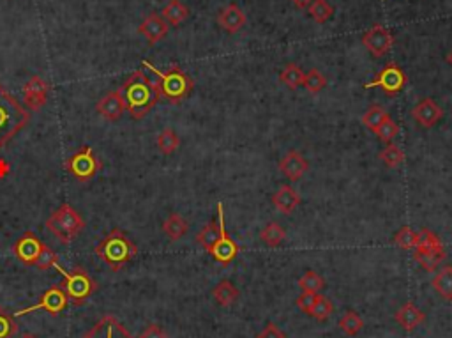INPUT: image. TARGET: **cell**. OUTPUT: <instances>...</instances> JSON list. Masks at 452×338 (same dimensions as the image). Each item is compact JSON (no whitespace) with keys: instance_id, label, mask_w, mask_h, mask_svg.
<instances>
[{"instance_id":"obj_19","label":"cell","mask_w":452,"mask_h":338,"mask_svg":"<svg viewBox=\"0 0 452 338\" xmlns=\"http://www.w3.org/2000/svg\"><path fill=\"white\" fill-rule=\"evenodd\" d=\"M414 259L426 271H435L447 259V252L443 245L429 246V248H414Z\"/></svg>"},{"instance_id":"obj_49","label":"cell","mask_w":452,"mask_h":338,"mask_svg":"<svg viewBox=\"0 0 452 338\" xmlns=\"http://www.w3.org/2000/svg\"><path fill=\"white\" fill-rule=\"evenodd\" d=\"M449 62H451V64H452V55H451V57H449Z\"/></svg>"},{"instance_id":"obj_21","label":"cell","mask_w":452,"mask_h":338,"mask_svg":"<svg viewBox=\"0 0 452 338\" xmlns=\"http://www.w3.org/2000/svg\"><path fill=\"white\" fill-rule=\"evenodd\" d=\"M272 204L283 215H292L300 204V197L290 185H283L272 197Z\"/></svg>"},{"instance_id":"obj_30","label":"cell","mask_w":452,"mask_h":338,"mask_svg":"<svg viewBox=\"0 0 452 338\" xmlns=\"http://www.w3.org/2000/svg\"><path fill=\"white\" fill-rule=\"evenodd\" d=\"M389 117L387 110L380 105H373L366 110V113L362 116V124L367 128V130L374 131L385 119Z\"/></svg>"},{"instance_id":"obj_34","label":"cell","mask_w":452,"mask_h":338,"mask_svg":"<svg viewBox=\"0 0 452 338\" xmlns=\"http://www.w3.org/2000/svg\"><path fill=\"white\" fill-rule=\"evenodd\" d=\"M303 86L306 87L311 94H318L320 91L325 89L327 78L318 71V69H311V71H308L306 75H304Z\"/></svg>"},{"instance_id":"obj_43","label":"cell","mask_w":452,"mask_h":338,"mask_svg":"<svg viewBox=\"0 0 452 338\" xmlns=\"http://www.w3.org/2000/svg\"><path fill=\"white\" fill-rule=\"evenodd\" d=\"M438 245H443V242L440 241V237L436 236V234H433L431 230L428 229H422L421 232H419V241L415 248H429V246H438Z\"/></svg>"},{"instance_id":"obj_8","label":"cell","mask_w":452,"mask_h":338,"mask_svg":"<svg viewBox=\"0 0 452 338\" xmlns=\"http://www.w3.org/2000/svg\"><path fill=\"white\" fill-rule=\"evenodd\" d=\"M218 216H219V240L216 241V245L209 250L212 257H214L216 262L223 264V266H228L235 257L238 255L241 248L230 237V234L226 232V225H225V211H223V204L218 202Z\"/></svg>"},{"instance_id":"obj_12","label":"cell","mask_w":452,"mask_h":338,"mask_svg":"<svg viewBox=\"0 0 452 338\" xmlns=\"http://www.w3.org/2000/svg\"><path fill=\"white\" fill-rule=\"evenodd\" d=\"M392 43H394V38L382 25H374L362 36V45L369 50L373 57H384L385 53H389L392 48Z\"/></svg>"},{"instance_id":"obj_42","label":"cell","mask_w":452,"mask_h":338,"mask_svg":"<svg viewBox=\"0 0 452 338\" xmlns=\"http://www.w3.org/2000/svg\"><path fill=\"white\" fill-rule=\"evenodd\" d=\"M317 299H318V292H308V290H303V294L297 297L295 304L300 312H304V314H310V310L313 308L315 301Z\"/></svg>"},{"instance_id":"obj_16","label":"cell","mask_w":452,"mask_h":338,"mask_svg":"<svg viewBox=\"0 0 452 338\" xmlns=\"http://www.w3.org/2000/svg\"><path fill=\"white\" fill-rule=\"evenodd\" d=\"M168 29H170V25L163 20L161 14L150 13L149 16L140 24L138 32L143 38H147L149 45H156V43H159L161 39L168 34Z\"/></svg>"},{"instance_id":"obj_37","label":"cell","mask_w":452,"mask_h":338,"mask_svg":"<svg viewBox=\"0 0 452 338\" xmlns=\"http://www.w3.org/2000/svg\"><path fill=\"white\" fill-rule=\"evenodd\" d=\"M332 312H334L332 303H330V301L327 299L325 296L318 294V299L315 301L313 308H311L310 314H308V315H311V317L318 319V321H325V319L329 317V315L332 314Z\"/></svg>"},{"instance_id":"obj_39","label":"cell","mask_w":452,"mask_h":338,"mask_svg":"<svg viewBox=\"0 0 452 338\" xmlns=\"http://www.w3.org/2000/svg\"><path fill=\"white\" fill-rule=\"evenodd\" d=\"M398 131H399V126L398 124L394 123V121L391 119V117H387V119L384 121V123L380 124V126L377 128V130H374V133L378 135V137L382 138V140L384 142H392V138L396 137V135H398Z\"/></svg>"},{"instance_id":"obj_38","label":"cell","mask_w":452,"mask_h":338,"mask_svg":"<svg viewBox=\"0 0 452 338\" xmlns=\"http://www.w3.org/2000/svg\"><path fill=\"white\" fill-rule=\"evenodd\" d=\"M419 241V232H414L410 227H403L399 229V232L394 236V242L403 250H414L417 246Z\"/></svg>"},{"instance_id":"obj_31","label":"cell","mask_w":452,"mask_h":338,"mask_svg":"<svg viewBox=\"0 0 452 338\" xmlns=\"http://www.w3.org/2000/svg\"><path fill=\"white\" fill-rule=\"evenodd\" d=\"M279 80H281V83H285L288 89L295 91L297 87L303 86L304 71L297 64H288L285 69H283L281 75H279Z\"/></svg>"},{"instance_id":"obj_10","label":"cell","mask_w":452,"mask_h":338,"mask_svg":"<svg viewBox=\"0 0 452 338\" xmlns=\"http://www.w3.org/2000/svg\"><path fill=\"white\" fill-rule=\"evenodd\" d=\"M406 86V75L398 64L391 62L389 66H385L380 71V75L373 80V82L366 83V89H373V87H380L385 94L389 96H394V94L401 93Z\"/></svg>"},{"instance_id":"obj_4","label":"cell","mask_w":452,"mask_h":338,"mask_svg":"<svg viewBox=\"0 0 452 338\" xmlns=\"http://www.w3.org/2000/svg\"><path fill=\"white\" fill-rule=\"evenodd\" d=\"M142 64L145 66L149 71H152V75L159 80L157 86H159L161 98L167 99L170 105H179V103H182L184 99L189 96L191 91H193V80H191V76H187L177 64L172 66L168 71H161L156 66L150 64L149 61H143Z\"/></svg>"},{"instance_id":"obj_27","label":"cell","mask_w":452,"mask_h":338,"mask_svg":"<svg viewBox=\"0 0 452 338\" xmlns=\"http://www.w3.org/2000/svg\"><path fill=\"white\" fill-rule=\"evenodd\" d=\"M156 144L161 153L170 156V154H174L175 150L179 149V145H181V138L177 137V133H175L172 128H167V130H163L159 135H157Z\"/></svg>"},{"instance_id":"obj_5","label":"cell","mask_w":452,"mask_h":338,"mask_svg":"<svg viewBox=\"0 0 452 338\" xmlns=\"http://www.w3.org/2000/svg\"><path fill=\"white\" fill-rule=\"evenodd\" d=\"M85 227V222L80 212L71 204H62L55 212H51L46 220V229L57 237L62 245H69L76 240Z\"/></svg>"},{"instance_id":"obj_7","label":"cell","mask_w":452,"mask_h":338,"mask_svg":"<svg viewBox=\"0 0 452 338\" xmlns=\"http://www.w3.org/2000/svg\"><path fill=\"white\" fill-rule=\"evenodd\" d=\"M103 163L95 153L92 150L90 145L80 147L76 153H73L71 156L65 160V170L80 183H89L98 175V172L101 170Z\"/></svg>"},{"instance_id":"obj_32","label":"cell","mask_w":452,"mask_h":338,"mask_svg":"<svg viewBox=\"0 0 452 338\" xmlns=\"http://www.w3.org/2000/svg\"><path fill=\"white\" fill-rule=\"evenodd\" d=\"M285 237H286L285 229L275 222L269 223V225L262 230V234H260V240L266 242L267 246H270V248H275V246L281 245V242L285 241Z\"/></svg>"},{"instance_id":"obj_24","label":"cell","mask_w":452,"mask_h":338,"mask_svg":"<svg viewBox=\"0 0 452 338\" xmlns=\"http://www.w3.org/2000/svg\"><path fill=\"white\" fill-rule=\"evenodd\" d=\"M187 229H189V223H187L179 212H172L163 223V232L167 234L172 241H179L181 237L186 236Z\"/></svg>"},{"instance_id":"obj_36","label":"cell","mask_w":452,"mask_h":338,"mask_svg":"<svg viewBox=\"0 0 452 338\" xmlns=\"http://www.w3.org/2000/svg\"><path fill=\"white\" fill-rule=\"evenodd\" d=\"M299 287L308 290V292H320L322 289H325V280L315 271H308L299 280Z\"/></svg>"},{"instance_id":"obj_46","label":"cell","mask_w":452,"mask_h":338,"mask_svg":"<svg viewBox=\"0 0 452 338\" xmlns=\"http://www.w3.org/2000/svg\"><path fill=\"white\" fill-rule=\"evenodd\" d=\"M293 4H295L297 7H299V9H308V7L311 6V4H313V0H292Z\"/></svg>"},{"instance_id":"obj_1","label":"cell","mask_w":452,"mask_h":338,"mask_svg":"<svg viewBox=\"0 0 452 338\" xmlns=\"http://www.w3.org/2000/svg\"><path fill=\"white\" fill-rule=\"evenodd\" d=\"M120 91H122L126 112L136 121L143 119L161 99L157 82H152L143 71H135L120 86Z\"/></svg>"},{"instance_id":"obj_6","label":"cell","mask_w":452,"mask_h":338,"mask_svg":"<svg viewBox=\"0 0 452 338\" xmlns=\"http://www.w3.org/2000/svg\"><path fill=\"white\" fill-rule=\"evenodd\" d=\"M55 270L64 277V290L68 294V299L73 304H83L95 290V282L83 267L76 266L75 270L65 271L61 264H55Z\"/></svg>"},{"instance_id":"obj_22","label":"cell","mask_w":452,"mask_h":338,"mask_svg":"<svg viewBox=\"0 0 452 338\" xmlns=\"http://www.w3.org/2000/svg\"><path fill=\"white\" fill-rule=\"evenodd\" d=\"M218 24L221 25V29H225L230 34H235V32L241 31L246 25V14L242 13V9L235 4H230L226 6L221 13L218 14Z\"/></svg>"},{"instance_id":"obj_11","label":"cell","mask_w":452,"mask_h":338,"mask_svg":"<svg viewBox=\"0 0 452 338\" xmlns=\"http://www.w3.org/2000/svg\"><path fill=\"white\" fill-rule=\"evenodd\" d=\"M43 248H45V242L39 240L32 230H28L23 236L18 237L13 246V252L14 257H16L20 262H23L25 266H36Z\"/></svg>"},{"instance_id":"obj_45","label":"cell","mask_w":452,"mask_h":338,"mask_svg":"<svg viewBox=\"0 0 452 338\" xmlns=\"http://www.w3.org/2000/svg\"><path fill=\"white\" fill-rule=\"evenodd\" d=\"M256 338H286V335L274 324V322H269V324L266 326V329H263L262 333H258Z\"/></svg>"},{"instance_id":"obj_23","label":"cell","mask_w":452,"mask_h":338,"mask_svg":"<svg viewBox=\"0 0 452 338\" xmlns=\"http://www.w3.org/2000/svg\"><path fill=\"white\" fill-rule=\"evenodd\" d=\"M161 16H163V20L167 21L168 25L177 27V25L182 24V21L187 20V16H189V9L184 6L181 0H170V2L163 7V11H161Z\"/></svg>"},{"instance_id":"obj_14","label":"cell","mask_w":452,"mask_h":338,"mask_svg":"<svg viewBox=\"0 0 452 338\" xmlns=\"http://www.w3.org/2000/svg\"><path fill=\"white\" fill-rule=\"evenodd\" d=\"M83 338H135L126 329V326L113 315H105L95 322Z\"/></svg>"},{"instance_id":"obj_9","label":"cell","mask_w":452,"mask_h":338,"mask_svg":"<svg viewBox=\"0 0 452 338\" xmlns=\"http://www.w3.org/2000/svg\"><path fill=\"white\" fill-rule=\"evenodd\" d=\"M69 299H68V294H65L64 287H58V285H53L43 292V296L39 297L38 303L34 307H27V308H21V310L14 312L13 317H21V315H27L32 314L36 310H45L50 315H58L65 307H68Z\"/></svg>"},{"instance_id":"obj_3","label":"cell","mask_w":452,"mask_h":338,"mask_svg":"<svg viewBox=\"0 0 452 338\" xmlns=\"http://www.w3.org/2000/svg\"><path fill=\"white\" fill-rule=\"evenodd\" d=\"M95 255L108 264L112 271H120L138 255V248L120 229H113L95 246Z\"/></svg>"},{"instance_id":"obj_40","label":"cell","mask_w":452,"mask_h":338,"mask_svg":"<svg viewBox=\"0 0 452 338\" xmlns=\"http://www.w3.org/2000/svg\"><path fill=\"white\" fill-rule=\"evenodd\" d=\"M16 333V322L11 314L0 308V338H11Z\"/></svg>"},{"instance_id":"obj_25","label":"cell","mask_w":452,"mask_h":338,"mask_svg":"<svg viewBox=\"0 0 452 338\" xmlns=\"http://www.w3.org/2000/svg\"><path fill=\"white\" fill-rule=\"evenodd\" d=\"M212 296H214L216 303H218L219 307H231V304L238 299L241 294H238V289L235 287L231 282L223 280L216 285L214 290H212Z\"/></svg>"},{"instance_id":"obj_26","label":"cell","mask_w":452,"mask_h":338,"mask_svg":"<svg viewBox=\"0 0 452 338\" xmlns=\"http://www.w3.org/2000/svg\"><path fill=\"white\" fill-rule=\"evenodd\" d=\"M433 287L442 297L452 299V266H446L433 278Z\"/></svg>"},{"instance_id":"obj_29","label":"cell","mask_w":452,"mask_h":338,"mask_svg":"<svg viewBox=\"0 0 452 338\" xmlns=\"http://www.w3.org/2000/svg\"><path fill=\"white\" fill-rule=\"evenodd\" d=\"M219 240V223L218 222H211L196 234V242L205 248V252L212 248L216 245V241Z\"/></svg>"},{"instance_id":"obj_44","label":"cell","mask_w":452,"mask_h":338,"mask_svg":"<svg viewBox=\"0 0 452 338\" xmlns=\"http://www.w3.org/2000/svg\"><path fill=\"white\" fill-rule=\"evenodd\" d=\"M138 338H168V335L159 324H149Z\"/></svg>"},{"instance_id":"obj_48","label":"cell","mask_w":452,"mask_h":338,"mask_svg":"<svg viewBox=\"0 0 452 338\" xmlns=\"http://www.w3.org/2000/svg\"><path fill=\"white\" fill-rule=\"evenodd\" d=\"M23 338H36V337H32V335H28V333H27V335H23Z\"/></svg>"},{"instance_id":"obj_18","label":"cell","mask_w":452,"mask_h":338,"mask_svg":"<svg viewBox=\"0 0 452 338\" xmlns=\"http://www.w3.org/2000/svg\"><path fill=\"white\" fill-rule=\"evenodd\" d=\"M442 108L429 98L422 99V101L419 103L417 106H414V110H411V117H414L422 128L435 126V124L442 119Z\"/></svg>"},{"instance_id":"obj_35","label":"cell","mask_w":452,"mask_h":338,"mask_svg":"<svg viewBox=\"0 0 452 338\" xmlns=\"http://www.w3.org/2000/svg\"><path fill=\"white\" fill-rule=\"evenodd\" d=\"M308 11H310L311 18H313L317 24H325V21L332 16V7L329 6L327 0H313V4L308 7Z\"/></svg>"},{"instance_id":"obj_17","label":"cell","mask_w":452,"mask_h":338,"mask_svg":"<svg viewBox=\"0 0 452 338\" xmlns=\"http://www.w3.org/2000/svg\"><path fill=\"white\" fill-rule=\"evenodd\" d=\"M308 168H310V165H308L306 158H304L299 150H290V153L279 161V170H281V174L285 175L286 179H290V181H299V179L306 174Z\"/></svg>"},{"instance_id":"obj_13","label":"cell","mask_w":452,"mask_h":338,"mask_svg":"<svg viewBox=\"0 0 452 338\" xmlns=\"http://www.w3.org/2000/svg\"><path fill=\"white\" fill-rule=\"evenodd\" d=\"M95 112H98L101 117H105L106 121H112V123L119 121L120 117L126 113L122 91L115 89V91L106 93L105 96L95 103Z\"/></svg>"},{"instance_id":"obj_2","label":"cell","mask_w":452,"mask_h":338,"mask_svg":"<svg viewBox=\"0 0 452 338\" xmlns=\"http://www.w3.org/2000/svg\"><path fill=\"white\" fill-rule=\"evenodd\" d=\"M28 123H31L28 110L0 83V150Z\"/></svg>"},{"instance_id":"obj_28","label":"cell","mask_w":452,"mask_h":338,"mask_svg":"<svg viewBox=\"0 0 452 338\" xmlns=\"http://www.w3.org/2000/svg\"><path fill=\"white\" fill-rule=\"evenodd\" d=\"M337 326H340V329L345 333V335L355 337L364 328V321L357 314H355L354 310H348L345 312L343 317L340 319Z\"/></svg>"},{"instance_id":"obj_33","label":"cell","mask_w":452,"mask_h":338,"mask_svg":"<svg viewBox=\"0 0 452 338\" xmlns=\"http://www.w3.org/2000/svg\"><path fill=\"white\" fill-rule=\"evenodd\" d=\"M378 156H380V160L384 161V163L387 165V167H391V168L399 167V165H401L403 161H405V153L401 150V147L392 144V142H389L387 147H385V149L382 150V153L378 154Z\"/></svg>"},{"instance_id":"obj_41","label":"cell","mask_w":452,"mask_h":338,"mask_svg":"<svg viewBox=\"0 0 452 338\" xmlns=\"http://www.w3.org/2000/svg\"><path fill=\"white\" fill-rule=\"evenodd\" d=\"M58 262V255L53 252V250L50 248V246L45 245V248H43L41 255H39L38 262H36V267L41 271H46L50 270V267H53L55 264Z\"/></svg>"},{"instance_id":"obj_15","label":"cell","mask_w":452,"mask_h":338,"mask_svg":"<svg viewBox=\"0 0 452 338\" xmlns=\"http://www.w3.org/2000/svg\"><path fill=\"white\" fill-rule=\"evenodd\" d=\"M48 91L50 86L41 78V76L34 75L31 76L27 83L23 86V99L28 110H39L46 105L48 101Z\"/></svg>"},{"instance_id":"obj_47","label":"cell","mask_w":452,"mask_h":338,"mask_svg":"<svg viewBox=\"0 0 452 338\" xmlns=\"http://www.w3.org/2000/svg\"><path fill=\"white\" fill-rule=\"evenodd\" d=\"M7 172H9V165H7L4 160H0V178H4Z\"/></svg>"},{"instance_id":"obj_20","label":"cell","mask_w":452,"mask_h":338,"mask_svg":"<svg viewBox=\"0 0 452 338\" xmlns=\"http://www.w3.org/2000/svg\"><path fill=\"white\" fill-rule=\"evenodd\" d=\"M394 319L403 329H406V332H414L417 326H421L422 322L426 321V314L417 307V304L408 301V303L403 304V307L396 312Z\"/></svg>"}]
</instances>
